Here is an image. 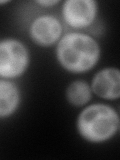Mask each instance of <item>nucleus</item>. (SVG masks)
I'll list each match as a JSON object with an SVG mask.
<instances>
[{
  "instance_id": "f257e3e1",
  "label": "nucleus",
  "mask_w": 120,
  "mask_h": 160,
  "mask_svg": "<svg viewBox=\"0 0 120 160\" xmlns=\"http://www.w3.org/2000/svg\"><path fill=\"white\" fill-rule=\"evenodd\" d=\"M55 46V57L59 66L71 74L90 71L101 58V46L97 39L88 33H65Z\"/></svg>"
},
{
  "instance_id": "f03ea898",
  "label": "nucleus",
  "mask_w": 120,
  "mask_h": 160,
  "mask_svg": "<svg viewBox=\"0 0 120 160\" xmlns=\"http://www.w3.org/2000/svg\"><path fill=\"white\" fill-rule=\"evenodd\" d=\"M75 127L84 141L101 144L117 135L120 129V116L117 110L109 104H87L77 115Z\"/></svg>"
},
{
  "instance_id": "7ed1b4c3",
  "label": "nucleus",
  "mask_w": 120,
  "mask_h": 160,
  "mask_svg": "<svg viewBox=\"0 0 120 160\" xmlns=\"http://www.w3.org/2000/svg\"><path fill=\"white\" fill-rule=\"evenodd\" d=\"M31 63L30 51L21 40L0 39V79L13 80L23 76Z\"/></svg>"
},
{
  "instance_id": "20e7f679",
  "label": "nucleus",
  "mask_w": 120,
  "mask_h": 160,
  "mask_svg": "<svg viewBox=\"0 0 120 160\" xmlns=\"http://www.w3.org/2000/svg\"><path fill=\"white\" fill-rule=\"evenodd\" d=\"M98 10L95 0H66L62 3L61 16L68 27L77 31L91 26L98 16Z\"/></svg>"
},
{
  "instance_id": "39448f33",
  "label": "nucleus",
  "mask_w": 120,
  "mask_h": 160,
  "mask_svg": "<svg viewBox=\"0 0 120 160\" xmlns=\"http://www.w3.org/2000/svg\"><path fill=\"white\" fill-rule=\"evenodd\" d=\"M28 36L39 47H52L63 36V24L55 15H38L29 24Z\"/></svg>"
},
{
  "instance_id": "423d86ee",
  "label": "nucleus",
  "mask_w": 120,
  "mask_h": 160,
  "mask_svg": "<svg viewBox=\"0 0 120 160\" xmlns=\"http://www.w3.org/2000/svg\"><path fill=\"white\" fill-rule=\"evenodd\" d=\"M92 93L106 101L120 98V71L117 67L108 66L98 70L89 83Z\"/></svg>"
},
{
  "instance_id": "0eeeda50",
  "label": "nucleus",
  "mask_w": 120,
  "mask_h": 160,
  "mask_svg": "<svg viewBox=\"0 0 120 160\" xmlns=\"http://www.w3.org/2000/svg\"><path fill=\"white\" fill-rule=\"evenodd\" d=\"M21 90L12 80L0 79V119L11 117L21 105Z\"/></svg>"
},
{
  "instance_id": "6e6552de",
  "label": "nucleus",
  "mask_w": 120,
  "mask_h": 160,
  "mask_svg": "<svg viewBox=\"0 0 120 160\" xmlns=\"http://www.w3.org/2000/svg\"><path fill=\"white\" fill-rule=\"evenodd\" d=\"M93 96L90 84L85 80L77 79L70 82L65 90L67 102L75 108H83L91 101Z\"/></svg>"
},
{
  "instance_id": "1a4fd4ad",
  "label": "nucleus",
  "mask_w": 120,
  "mask_h": 160,
  "mask_svg": "<svg viewBox=\"0 0 120 160\" xmlns=\"http://www.w3.org/2000/svg\"><path fill=\"white\" fill-rule=\"evenodd\" d=\"M60 3L59 0H36L35 4H37L38 6L45 7V8H51L58 5Z\"/></svg>"
},
{
  "instance_id": "9d476101",
  "label": "nucleus",
  "mask_w": 120,
  "mask_h": 160,
  "mask_svg": "<svg viewBox=\"0 0 120 160\" xmlns=\"http://www.w3.org/2000/svg\"><path fill=\"white\" fill-rule=\"evenodd\" d=\"M9 2H10L9 0H0V6H1V5H6Z\"/></svg>"
}]
</instances>
